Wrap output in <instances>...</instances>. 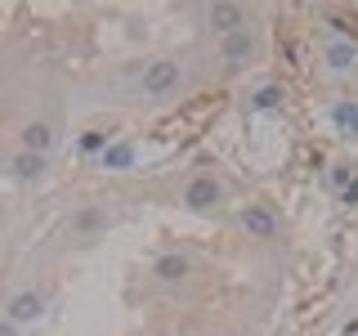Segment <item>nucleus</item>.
Instances as JSON below:
<instances>
[{"mask_svg":"<svg viewBox=\"0 0 358 336\" xmlns=\"http://www.w3.org/2000/svg\"><path fill=\"white\" fill-rule=\"evenodd\" d=\"M220 193H224V188H220L215 175H197L193 184L184 188V206H188V211H210V206L220 202Z\"/></svg>","mask_w":358,"mask_h":336,"instance_id":"4","label":"nucleus"},{"mask_svg":"<svg viewBox=\"0 0 358 336\" xmlns=\"http://www.w3.org/2000/svg\"><path fill=\"white\" fill-rule=\"evenodd\" d=\"M327 63L336 67V72H345V67H354L358 63V45H350V41H336V45H327Z\"/></svg>","mask_w":358,"mask_h":336,"instance_id":"11","label":"nucleus"},{"mask_svg":"<svg viewBox=\"0 0 358 336\" xmlns=\"http://www.w3.org/2000/svg\"><path fill=\"white\" fill-rule=\"evenodd\" d=\"M179 81H184V67H179L175 59H157V63H148L143 67V94L148 99H166V94H175L179 90Z\"/></svg>","mask_w":358,"mask_h":336,"instance_id":"1","label":"nucleus"},{"mask_svg":"<svg viewBox=\"0 0 358 336\" xmlns=\"http://www.w3.org/2000/svg\"><path fill=\"white\" fill-rule=\"evenodd\" d=\"M108 139H112L108 130H85V139H81V153H99V148H108Z\"/></svg>","mask_w":358,"mask_h":336,"instance_id":"12","label":"nucleus"},{"mask_svg":"<svg viewBox=\"0 0 358 336\" xmlns=\"http://www.w3.org/2000/svg\"><path fill=\"white\" fill-rule=\"evenodd\" d=\"M188 274H193V265H188V255H179V251L162 255V260L152 265V278H157V283H184Z\"/></svg>","mask_w":358,"mask_h":336,"instance_id":"7","label":"nucleus"},{"mask_svg":"<svg viewBox=\"0 0 358 336\" xmlns=\"http://www.w3.org/2000/svg\"><path fill=\"white\" fill-rule=\"evenodd\" d=\"M206 22L220 31V41H224V36H233V31H246V9L242 5H210Z\"/></svg>","mask_w":358,"mask_h":336,"instance_id":"5","label":"nucleus"},{"mask_svg":"<svg viewBox=\"0 0 358 336\" xmlns=\"http://www.w3.org/2000/svg\"><path fill=\"white\" fill-rule=\"evenodd\" d=\"M41 314H45V296H41L36 287L14 291V296H9V305H5V318H9V323H18V328H22V323H36Z\"/></svg>","mask_w":358,"mask_h":336,"instance_id":"2","label":"nucleus"},{"mask_svg":"<svg viewBox=\"0 0 358 336\" xmlns=\"http://www.w3.org/2000/svg\"><path fill=\"white\" fill-rule=\"evenodd\" d=\"M108 224V211L103 206H81L72 216V224H67V229H72V238H85V233H99Z\"/></svg>","mask_w":358,"mask_h":336,"instance_id":"9","label":"nucleus"},{"mask_svg":"<svg viewBox=\"0 0 358 336\" xmlns=\"http://www.w3.org/2000/svg\"><path fill=\"white\" fill-rule=\"evenodd\" d=\"M242 229L251 233V238H273V233H278V216L268 206H246L242 211Z\"/></svg>","mask_w":358,"mask_h":336,"instance_id":"6","label":"nucleus"},{"mask_svg":"<svg viewBox=\"0 0 358 336\" xmlns=\"http://www.w3.org/2000/svg\"><path fill=\"white\" fill-rule=\"evenodd\" d=\"M255 50H260V41H255V31H251V27H246V31H233V36H224V41H220V59L229 63V67L251 63V59H255Z\"/></svg>","mask_w":358,"mask_h":336,"instance_id":"3","label":"nucleus"},{"mask_svg":"<svg viewBox=\"0 0 358 336\" xmlns=\"http://www.w3.org/2000/svg\"><path fill=\"white\" fill-rule=\"evenodd\" d=\"M345 202H358V184H350V188H345Z\"/></svg>","mask_w":358,"mask_h":336,"instance_id":"16","label":"nucleus"},{"mask_svg":"<svg viewBox=\"0 0 358 336\" xmlns=\"http://www.w3.org/2000/svg\"><path fill=\"white\" fill-rule=\"evenodd\" d=\"M336 121H345L354 134H358V104H345V108H336Z\"/></svg>","mask_w":358,"mask_h":336,"instance_id":"13","label":"nucleus"},{"mask_svg":"<svg viewBox=\"0 0 358 336\" xmlns=\"http://www.w3.org/2000/svg\"><path fill=\"white\" fill-rule=\"evenodd\" d=\"M278 99H282V90H278V85H264L260 94H255V108H273Z\"/></svg>","mask_w":358,"mask_h":336,"instance_id":"14","label":"nucleus"},{"mask_svg":"<svg viewBox=\"0 0 358 336\" xmlns=\"http://www.w3.org/2000/svg\"><path fill=\"white\" fill-rule=\"evenodd\" d=\"M0 336H18V323H9V318H5V323H0Z\"/></svg>","mask_w":358,"mask_h":336,"instance_id":"15","label":"nucleus"},{"mask_svg":"<svg viewBox=\"0 0 358 336\" xmlns=\"http://www.w3.org/2000/svg\"><path fill=\"white\" fill-rule=\"evenodd\" d=\"M54 148V126L50 121H27V126H22V153H50Z\"/></svg>","mask_w":358,"mask_h":336,"instance_id":"8","label":"nucleus"},{"mask_svg":"<svg viewBox=\"0 0 358 336\" xmlns=\"http://www.w3.org/2000/svg\"><path fill=\"white\" fill-rule=\"evenodd\" d=\"M45 166H50V162H45L41 153H18V157H14V175H18V179H41Z\"/></svg>","mask_w":358,"mask_h":336,"instance_id":"10","label":"nucleus"}]
</instances>
